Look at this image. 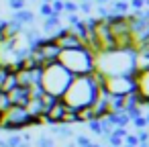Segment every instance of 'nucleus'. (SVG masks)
I'll list each match as a JSON object with an SVG mask.
<instances>
[{
	"label": "nucleus",
	"instance_id": "nucleus-1",
	"mask_svg": "<svg viewBox=\"0 0 149 147\" xmlns=\"http://www.w3.org/2000/svg\"><path fill=\"white\" fill-rule=\"evenodd\" d=\"M100 88H102V76L100 74L92 72L90 76H76V78H72L70 86L65 88V92L59 100L72 110H82L94 102Z\"/></svg>",
	"mask_w": 149,
	"mask_h": 147
},
{
	"label": "nucleus",
	"instance_id": "nucleus-2",
	"mask_svg": "<svg viewBox=\"0 0 149 147\" xmlns=\"http://www.w3.org/2000/svg\"><path fill=\"white\" fill-rule=\"evenodd\" d=\"M94 72L100 76H133L135 74V49L112 47L94 55Z\"/></svg>",
	"mask_w": 149,
	"mask_h": 147
},
{
	"label": "nucleus",
	"instance_id": "nucleus-3",
	"mask_svg": "<svg viewBox=\"0 0 149 147\" xmlns=\"http://www.w3.org/2000/svg\"><path fill=\"white\" fill-rule=\"evenodd\" d=\"M72 78H74V76H72L63 65H59L57 61H53V63H47V65L41 68V74H39V88H41L43 94H47V96H51V98H61L63 92H65V88L70 86Z\"/></svg>",
	"mask_w": 149,
	"mask_h": 147
},
{
	"label": "nucleus",
	"instance_id": "nucleus-4",
	"mask_svg": "<svg viewBox=\"0 0 149 147\" xmlns=\"http://www.w3.org/2000/svg\"><path fill=\"white\" fill-rule=\"evenodd\" d=\"M57 63L63 65L74 78L90 76L94 72V53L84 45L74 47V49H61L57 55Z\"/></svg>",
	"mask_w": 149,
	"mask_h": 147
},
{
	"label": "nucleus",
	"instance_id": "nucleus-5",
	"mask_svg": "<svg viewBox=\"0 0 149 147\" xmlns=\"http://www.w3.org/2000/svg\"><path fill=\"white\" fill-rule=\"evenodd\" d=\"M31 125H35V121L29 116L25 106L8 104L0 112V129H4V131H21V129H27Z\"/></svg>",
	"mask_w": 149,
	"mask_h": 147
},
{
	"label": "nucleus",
	"instance_id": "nucleus-6",
	"mask_svg": "<svg viewBox=\"0 0 149 147\" xmlns=\"http://www.w3.org/2000/svg\"><path fill=\"white\" fill-rule=\"evenodd\" d=\"M39 68H43V65H47V63H53V61H57V55H59V47L51 41V39H39L33 47H31V51L27 53Z\"/></svg>",
	"mask_w": 149,
	"mask_h": 147
},
{
	"label": "nucleus",
	"instance_id": "nucleus-7",
	"mask_svg": "<svg viewBox=\"0 0 149 147\" xmlns=\"http://www.w3.org/2000/svg\"><path fill=\"white\" fill-rule=\"evenodd\" d=\"M102 90L110 96H129L135 92V80L133 76H102Z\"/></svg>",
	"mask_w": 149,
	"mask_h": 147
},
{
	"label": "nucleus",
	"instance_id": "nucleus-8",
	"mask_svg": "<svg viewBox=\"0 0 149 147\" xmlns=\"http://www.w3.org/2000/svg\"><path fill=\"white\" fill-rule=\"evenodd\" d=\"M39 74L41 68H17L15 76H17V84L23 88H35L39 86Z\"/></svg>",
	"mask_w": 149,
	"mask_h": 147
},
{
	"label": "nucleus",
	"instance_id": "nucleus-9",
	"mask_svg": "<svg viewBox=\"0 0 149 147\" xmlns=\"http://www.w3.org/2000/svg\"><path fill=\"white\" fill-rule=\"evenodd\" d=\"M133 80H135V96L149 104V70H141V72H135L133 74Z\"/></svg>",
	"mask_w": 149,
	"mask_h": 147
},
{
	"label": "nucleus",
	"instance_id": "nucleus-10",
	"mask_svg": "<svg viewBox=\"0 0 149 147\" xmlns=\"http://www.w3.org/2000/svg\"><path fill=\"white\" fill-rule=\"evenodd\" d=\"M68 110H70V108L57 98V100H53V104L45 110V114H43V123H49V125H61V123H63V116H65Z\"/></svg>",
	"mask_w": 149,
	"mask_h": 147
},
{
	"label": "nucleus",
	"instance_id": "nucleus-11",
	"mask_svg": "<svg viewBox=\"0 0 149 147\" xmlns=\"http://www.w3.org/2000/svg\"><path fill=\"white\" fill-rule=\"evenodd\" d=\"M6 98H8V104L25 106V104H27V100H29V88L15 86L13 90H8V92H6Z\"/></svg>",
	"mask_w": 149,
	"mask_h": 147
},
{
	"label": "nucleus",
	"instance_id": "nucleus-12",
	"mask_svg": "<svg viewBox=\"0 0 149 147\" xmlns=\"http://www.w3.org/2000/svg\"><path fill=\"white\" fill-rule=\"evenodd\" d=\"M145 2H147V4H149V0H145Z\"/></svg>",
	"mask_w": 149,
	"mask_h": 147
}]
</instances>
